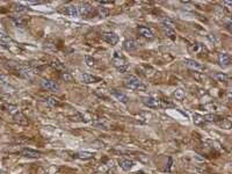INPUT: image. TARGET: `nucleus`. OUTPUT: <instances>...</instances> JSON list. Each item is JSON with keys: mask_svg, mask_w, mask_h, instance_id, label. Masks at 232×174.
<instances>
[{"mask_svg": "<svg viewBox=\"0 0 232 174\" xmlns=\"http://www.w3.org/2000/svg\"><path fill=\"white\" fill-rule=\"evenodd\" d=\"M124 84L130 89H136V91H145L146 89V86L144 84H142V81L134 74L127 76L126 80H124Z\"/></svg>", "mask_w": 232, "mask_h": 174, "instance_id": "1", "label": "nucleus"}, {"mask_svg": "<svg viewBox=\"0 0 232 174\" xmlns=\"http://www.w3.org/2000/svg\"><path fill=\"white\" fill-rule=\"evenodd\" d=\"M78 7V12H79V15H83V16H89L92 15V13L94 12L92 5L89 2H81Z\"/></svg>", "mask_w": 232, "mask_h": 174, "instance_id": "2", "label": "nucleus"}, {"mask_svg": "<svg viewBox=\"0 0 232 174\" xmlns=\"http://www.w3.org/2000/svg\"><path fill=\"white\" fill-rule=\"evenodd\" d=\"M41 86L47 89V91H51V92H57L59 89V85L55 81H51V80H45V79H42L41 80Z\"/></svg>", "mask_w": 232, "mask_h": 174, "instance_id": "3", "label": "nucleus"}, {"mask_svg": "<svg viewBox=\"0 0 232 174\" xmlns=\"http://www.w3.org/2000/svg\"><path fill=\"white\" fill-rule=\"evenodd\" d=\"M143 102H144V105H145L146 107H150V108H159V107L161 106L160 100L157 98H154V97L145 98L143 100Z\"/></svg>", "mask_w": 232, "mask_h": 174, "instance_id": "4", "label": "nucleus"}, {"mask_svg": "<svg viewBox=\"0 0 232 174\" xmlns=\"http://www.w3.org/2000/svg\"><path fill=\"white\" fill-rule=\"evenodd\" d=\"M102 40L110 45H115L118 42V36L115 33H105L102 35Z\"/></svg>", "mask_w": 232, "mask_h": 174, "instance_id": "5", "label": "nucleus"}, {"mask_svg": "<svg viewBox=\"0 0 232 174\" xmlns=\"http://www.w3.org/2000/svg\"><path fill=\"white\" fill-rule=\"evenodd\" d=\"M185 64L188 66V67H190V69L195 70V71H203V70H204V66L202 65L201 63H199V62L194 60V59H188V58H186V59H185Z\"/></svg>", "mask_w": 232, "mask_h": 174, "instance_id": "6", "label": "nucleus"}, {"mask_svg": "<svg viewBox=\"0 0 232 174\" xmlns=\"http://www.w3.org/2000/svg\"><path fill=\"white\" fill-rule=\"evenodd\" d=\"M64 14H66L67 16H71V18H77L79 15V12H78V7L74 6V5H70V6H66L63 11Z\"/></svg>", "mask_w": 232, "mask_h": 174, "instance_id": "7", "label": "nucleus"}, {"mask_svg": "<svg viewBox=\"0 0 232 174\" xmlns=\"http://www.w3.org/2000/svg\"><path fill=\"white\" fill-rule=\"evenodd\" d=\"M230 56L228 54H219L218 55V64L221 67H228L230 65Z\"/></svg>", "mask_w": 232, "mask_h": 174, "instance_id": "8", "label": "nucleus"}, {"mask_svg": "<svg viewBox=\"0 0 232 174\" xmlns=\"http://www.w3.org/2000/svg\"><path fill=\"white\" fill-rule=\"evenodd\" d=\"M21 156L27 157V158H40L41 153L35 151V150H32V149H24L21 151Z\"/></svg>", "mask_w": 232, "mask_h": 174, "instance_id": "9", "label": "nucleus"}, {"mask_svg": "<svg viewBox=\"0 0 232 174\" xmlns=\"http://www.w3.org/2000/svg\"><path fill=\"white\" fill-rule=\"evenodd\" d=\"M124 49L127 51H135L138 49V43L135 40H127L124 42Z\"/></svg>", "mask_w": 232, "mask_h": 174, "instance_id": "10", "label": "nucleus"}, {"mask_svg": "<svg viewBox=\"0 0 232 174\" xmlns=\"http://www.w3.org/2000/svg\"><path fill=\"white\" fill-rule=\"evenodd\" d=\"M138 33L140 34L143 37H145V38H152L153 37L152 30L150 28H148V27H144V26H142V27L138 28Z\"/></svg>", "mask_w": 232, "mask_h": 174, "instance_id": "11", "label": "nucleus"}, {"mask_svg": "<svg viewBox=\"0 0 232 174\" xmlns=\"http://www.w3.org/2000/svg\"><path fill=\"white\" fill-rule=\"evenodd\" d=\"M135 163L132 160H129V159H122L120 160V166L123 171H130L132 167H134Z\"/></svg>", "mask_w": 232, "mask_h": 174, "instance_id": "12", "label": "nucleus"}, {"mask_svg": "<svg viewBox=\"0 0 232 174\" xmlns=\"http://www.w3.org/2000/svg\"><path fill=\"white\" fill-rule=\"evenodd\" d=\"M112 94L115 97L116 100H118L120 102H122V103H127L128 101H129V99H128V97L126 95V94H123V93H121L120 91H116V89H114L113 92H112Z\"/></svg>", "mask_w": 232, "mask_h": 174, "instance_id": "13", "label": "nucleus"}, {"mask_svg": "<svg viewBox=\"0 0 232 174\" xmlns=\"http://www.w3.org/2000/svg\"><path fill=\"white\" fill-rule=\"evenodd\" d=\"M115 54L116 55L113 57V63H114V65L116 66V69H117V67H121V66L128 65L123 57H121L120 55H117V52H115Z\"/></svg>", "mask_w": 232, "mask_h": 174, "instance_id": "14", "label": "nucleus"}, {"mask_svg": "<svg viewBox=\"0 0 232 174\" xmlns=\"http://www.w3.org/2000/svg\"><path fill=\"white\" fill-rule=\"evenodd\" d=\"M81 80L84 81L85 84H92V83H96L99 79L96 77H93L91 74H87V73H84L81 74Z\"/></svg>", "mask_w": 232, "mask_h": 174, "instance_id": "15", "label": "nucleus"}, {"mask_svg": "<svg viewBox=\"0 0 232 174\" xmlns=\"http://www.w3.org/2000/svg\"><path fill=\"white\" fill-rule=\"evenodd\" d=\"M214 78L217 80V81H219V83H228L229 81V76L226 74V73H223V72H219V73H216Z\"/></svg>", "mask_w": 232, "mask_h": 174, "instance_id": "16", "label": "nucleus"}, {"mask_svg": "<svg viewBox=\"0 0 232 174\" xmlns=\"http://www.w3.org/2000/svg\"><path fill=\"white\" fill-rule=\"evenodd\" d=\"M12 43H13V41H12L10 37H7V36H2L1 38H0V44L2 45V46H5V48H11Z\"/></svg>", "mask_w": 232, "mask_h": 174, "instance_id": "17", "label": "nucleus"}, {"mask_svg": "<svg viewBox=\"0 0 232 174\" xmlns=\"http://www.w3.org/2000/svg\"><path fill=\"white\" fill-rule=\"evenodd\" d=\"M98 14H99L100 18H107L109 15V10L105 6H100L98 8Z\"/></svg>", "mask_w": 232, "mask_h": 174, "instance_id": "18", "label": "nucleus"}, {"mask_svg": "<svg viewBox=\"0 0 232 174\" xmlns=\"http://www.w3.org/2000/svg\"><path fill=\"white\" fill-rule=\"evenodd\" d=\"M173 95H174V98L177 99V100H179V101H182V100L185 99V97H186L185 92H183L182 89H180V88H178V89H175V91H174Z\"/></svg>", "mask_w": 232, "mask_h": 174, "instance_id": "19", "label": "nucleus"}, {"mask_svg": "<svg viewBox=\"0 0 232 174\" xmlns=\"http://www.w3.org/2000/svg\"><path fill=\"white\" fill-rule=\"evenodd\" d=\"M77 157H78L79 159H84V160H86V159H91V158H93V153L84 151V152L78 153V154H77Z\"/></svg>", "mask_w": 232, "mask_h": 174, "instance_id": "20", "label": "nucleus"}, {"mask_svg": "<svg viewBox=\"0 0 232 174\" xmlns=\"http://www.w3.org/2000/svg\"><path fill=\"white\" fill-rule=\"evenodd\" d=\"M202 117H203L204 122H215V121H217V119H218V116H216L214 114H207V115H204Z\"/></svg>", "mask_w": 232, "mask_h": 174, "instance_id": "21", "label": "nucleus"}, {"mask_svg": "<svg viewBox=\"0 0 232 174\" xmlns=\"http://www.w3.org/2000/svg\"><path fill=\"white\" fill-rule=\"evenodd\" d=\"M163 32H164V34H165L166 36H168V37H172V38H174V35H175V32H174V29H171V28H166V27H163Z\"/></svg>", "mask_w": 232, "mask_h": 174, "instance_id": "22", "label": "nucleus"}, {"mask_svg": "<svg viewBox=\"0 0 232 174\" xmlns=\"http://www.w3.org/2000/svg\"><path fill=\"white\" fill-rule=\"evenodd\" d=\"M193 121H194V123L197 124V125H201V124L204 122L203 117H202L201 115H199V114H194V115H193Z\"/></svg>", "mask_w": 232, "mask_h": 174, "instance_id": "23", "label": "nucleus"}, {"mask_svg": "<svg viewBox=\"0 0 232 174\" xmlns=\"http://www.w3.org/2000/svg\"><path fill=\"white\" fill-rule=\"evenodd\" d=\"M85 63H86L87 66L92 67V66H94V58L91 57V56H88V55H86L85 56Z\"/></svg>", "mask_w": 232, "mask_h": 174, "instance_id": "24", "label": "nucleus"}, {"mask_svg": "<svg viewBox=\"0 0 232 174\" xmlns=\"http://www.w3.org/2000/svg\"><path fill=\"white\" fill-rule=\"evenodd\" d=\"M163 27H166V28L174 29V23L171 21V20H164V21H163Z\"/></svg>", "mask_w": 232, "mask_h": 174, "instance_id": "25", "label": "nucleus"}, {"mask_svg": "<svg viewBox=\"0 0 232 174\" xmlns=\"http://www.w3.org/2000/svg\"><path fill=\"white\" fill-rule=\"evenodd\" d=\"M51 65H52L53 67H56L57 70H65V69H66V66L64 65V64H62V63H59V62H53Z\"/></svg>", "mask_w": 232, "mask_h": 174, "instance_id": "26", "label": "nucleus"}, {"mask_svg": "<svg viewBox=\"0 0 232 174\" xmlns=\"http://www.w3.org/2000/svg\"><path fill=\"white\" fill-rule=\"evenodd\" d=\"M47 103H48V105H50V106H56V105H58V100L50 97V98L47 99Z\"/></svg>", "mask_w": 232, "mask_h": 174, "instance_id": "27", "label": "nucleus"}, {"mask_svg": "<svg viewBox=\"0 0 232 174\" xmlns=\"http://www.w3.org/2000/svg\"><path fill=\"white\" fill-rule=\"evenodd\" d=\"M62 79L63 80H65V81H72V76L70 74V73H67V72H64V73H62Z\"/></svg>", "mask_w": 232, "mask_h": 174, "instance_id": "28", "label": "nucleus"}, {"mask_svg": "<svg viewBox=\"0 0 232 174\" xmlns=\"http://www.w3.org/2000/svg\"><path fill=\"white\" fill-rule=\"evenodd\" d=\"M127 70H128V65L121 66V67H117V71H118L120 73H124V72H127Z\"/></svg>", "mask_w": 232, "mask_h": 174, "instance_id": "29", "label": "nucleus"}, {"mask_svg": "<svg viewBox=\"0 0 232 174\" xmlns=\"http://www.w3.org/2000/svg\"><path fill=\"white\" fill-rule=\"evenodd\" d=\"M15 10H16V11H26V10H27V8H26V7H24V6H23V5H18V6H16V8H15Z\"/></svg>", "mask_w": 232, "mask_h": 174, "instance_id": "30", "label": "nucleus"}, {"mask_svg": "<svg viewBox=\"0 0 232 174\" xmlns=\"http://www.w3.org/2000/svg\"><path fill=\"white\" fill-rule=\"evenodd\" d=\"M2 79H4V76H2V74H0V80H2Z\"/></svg>", "mask_w": 232, "mask_h": 174, "instance_id": "31", "label": "nucleus"}, {"mask_svg": "<svg viewBox=\"0 0 232 174\" xmlns=\"http://www.w3.org/2000/svg\"><path fill=\"white\" fill-rule=\"evenodd\" d=\"M0 125H1V121H0Z\"/></svg>", "mask_w": 232, "mask_h": 174, "instance_id": "32", "label": "nucleus"}]
</instances>
